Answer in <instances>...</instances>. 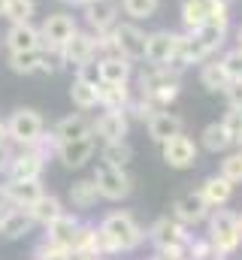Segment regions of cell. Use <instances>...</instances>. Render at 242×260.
Segmentation results:
<instances>
[{"label": "cell", "instance_id": "obj_1", "mask_svg": "<svg viewBox=\"0 0 242 260\" xmlns=\"http://www.w3.org/2000/svg\"><path fill=\"white\" fill-rule=\"evenodd\" d=\"M142 239H145L142 227H139L127 212H112V215H106L103 224L97 227V251H100V257L118 254V251H133Z\"/></svg>", "mask_w": 242, "mask_h": 260}, {"label": "cell", "instance_id": "obj_2", "mask_svg": "<svg viewBox=\"0 0 242 260\" xmlns=\"http://www.w3.org/2000/svg\"><path fill=\"white\" fill-rule=\"evenodd\" d=\"M209 242L212 248L224 257L233 254L239 248L242 236H239V215L227 212V209H215V215L209 218Z\"/></svg>", "mask_w": 242, "mask_h": 260}, {"label": "cell", "instance_id": "obj_3", "mask_svg": "<svg viewBox=\"0 0 242 260\" xmlns=\"http://www.w3.org/2000/svg\"><path fill=\"white\" fill-rule=\"evenodd\" d=\"M182 18L191 30L203 27V24H224L227 27V9L224 0H185L182 6Z\"/></svg>", "mask_w": 242, "mask_h": 260}, {"label": "cell", "instance_id": "obj_4", "mask_svg": "<svg viewBox=\"0 0 242 260\" xmlns=\"http://www.w3.org/2000/svg\"><path fill=\"white\" fill-rule=\"evenodd\" d=\"M94 182H97V191L106 200H124L133 191V179L121 170V167H109V164H100L97 173H94Z\"/></svg>", "mask_w": 242, "mask_h": 260}, {"label": "cell", "instance_id": "obj_5", "mask_svg": "<svg viewBox=\"0 0 242 260\" xmlns=\"http://www.w3.org/2000/svg\"><path fill=\"white\" fill-rule=\"evenodd\" d=\"M6 130H9V136H12L15 142H21V145H37V142L43 139V118H40V112H34V109H15L12 118L6 121Z\"/></svg>", "mask_w": 242, "mask_h": 260}, {"label": "cell", "instance_id": "obj_6", "mask_svg": "<svg viewBox=\"0 0 242 260\" xmlns=\"http://www.w3.org/2000/svg\"><path fill=\"white\" fill-rule=\"evenodd\" d=\"M148 239L155 242L158 251L164 248H179V245H188V233H185V224H179L176 218H158L148 230Z\"/></svg>", "mask_w": 242, "mask_h": 260}, {"label": "cell", "instance_id": "obj_7", "mask_svg": "<svg viewBox=\"0 0 242 260\" xmlns=\"http://www.w3.org/2000/svg\"><path fill=\"white\" fill-rule=\"evenodd\" d=\"M209 203L203 200V194L197 191V194H185L179 197L176 203H173V218L185 224V227H194V224H200V221H206V215H209Z\"/></svg>", "mask_w": 242, "mask_h": 260}, {"label": "cell", "instance_id": "obj_8", "mask_svg": "<svg viewBox=\"0 0 242 260\" xmlns=\"http://www.w3.org/2000/svg\"><path fill=\"white\" fill-rule=\"evenodd\" d=\"M161 145H164V160H167L173 170H188V167H194V160H197V145H194L185 133L167 139V142H161Z\"/></svg>", "mask_w": 242, "mask_h": 260}, {"label": "cell", "instance_id": "obj_9", "mask_svg": "<svg viewBox=\"0 0 242 260\" xmlns=\"http://www.w3.org/2000/svg\"><path fill=\"white\" fill-rule=\"evenodd\" d=\"M115 49H118V55H124L127 61H139V58H145V34L139 30V27H133V24H121L115 27Z\"/></svg>", "mask_w": 242, "mask_h": 260}, {"label": "cell", "instance_id": "obj_10", "mask_svg": "<svg viewBox=\"0 0 242 260\" xmlns=\"http://www.w3.org/2000/svg\"><path fill=\"white\" fill-rule=\"evenodd\" d=\"M176 49H179V37H173V34H152V37H145V61H152V64L164 67L167 61H173L176 58Z\"/></svg>", "mask_w": 242, "mask_h": 260}, {"label": "cell", "instance_id": "obj_11", "mask_svg": "<svg viewBox=\"0 0 242 260\" xmlns=\"http://www.w3.org/2000/svg\"><path fill=\"white\" fill-rule=\"evenodd\" d=\"M40 173H43V154L37 148L21 151L9 164V179L12 182H31V179H40Z\"/></svg>", "mask_w": 242, "mask_h": 260}, {"label": "cell", "instance_id": "obj_12", "mask_svg": "<svg viewBox=\"0 0 242 260\" xmlns=\"http://www.w3.org/2000/svg\"><path fill=\"white\" fill-rule=\"evenodd\" d=\"M34 224H37V221L31 218V209L12 206V209L3 212V218H0V236H6V239H21L24 233H31Z\"/></svg>", "mask_w": 242, "mask_h": 260}, {"label": "cell", "instance_id": "obj_13", "mask_svg": "<svg viewBox=\"0 0 242 260\" xmlns=\"http://www.w3.org/2000/svg\"><path fill=\"white\" fill-rule=\"evenodd\" d=\"M91 154H94V139H91V136H85V139H73V142H60L58 145L60 164L70 167V170L85 167V160H91Z\"/></svg>", "mask_w": 242, "mask_h": 260}, {"label": "cell", "instance_id": "obj_14", "mask_svg": "<svg viewBox=\"0 0 242 260\" xmlns=\"http://www.w3.org/2000/svg\"><path fill=\"white\" fill-rule=\"evenodd\" d=\"M94 133H97L100 139H106V142H124V136H127V118H124V112H121V109L103 112V115L94 121Z\"/></svg>", "mask_w": 242, "mask_h": 260}, {"label": "cell", "instance_id": "obj_15", "mask_svg": "<svg viewBox=\"0 0 242 260\" xmlns=\"http://www.w3.org/2000/svg\"><path fill=\"white\" fill-rule=\"evenodd\" d=\"M6 46H9L12 52H37V49L43 46V34L34 30L27 21H24V24H12L9 34H6Z\"/></svg>", "mask_w": 242, "mask_h": 260}, {"label": "cell", "instance_id": "obj_16", "mask_svg": "<svg viewBox=\"0 0 242 260\" xmlns=\"http://www.w3.org/2000/svg\"><path fill=\"white\" fill-rule=\"evenodd\" d=\"M60 49H64V58H67L70 64L82 67V64H88V61H91V55H94L97 43H94L91 37H85V34H73Z\"/></svg>", "mask_w": 242, "mask_h": 260}, {"label": "cell", "instance_id": "obj_17", "mask_svg": "<svg viewBox=\"0 0 242 260\" xmlns=\"http://www.w3.org/2000/svg\"><path fill=\"white\" fill-rule=\"evenodd\" d=\"M179 133H182V118L164 112V109L148 118V136H152L155 142H167V139H173V136H179Z\"/></svg>", "mask_w": 242, "mask_h": 260}, {"label": "cell", "instance_id": "obj_18", "mask_svg": "<svg viewBox=\"0 0 242 260\" xmlns=\"http://www.w3.org/2000/svg\"><path fill=\"white\" fill-rule=\"evenodd\" d=\"M73 34H76V24H73L70 15H49L46 24H43V37H46L49 46H64Z\"/></svg>", "mask_w": 242, "mask_h": 260}, {"label": "cell", "instance_id": "obj_19", "mask_svg": "<svg viewBox=\"0 0 242 260\" xmlns=\"http://www.w3.org/2000/svg\"><path fill=\"white\" fill-rule=\"evenodd\" d=\"M91 124L82 118V115H70V118H60L58 124H55V142H73V139H85V136H91Z\"/></svg>", "mask_w": 242, "mask_h": 260}, {"label": "cell", "instance_id": "obj_20", "mask_svg": "<svg viewBox=\"0 0 242 260\" xmlns=\"http://www.w3.org/2000/svg\"><path fill=\"white\" fill-rule=\"evenodd\" d=\"M76 230H79V221L73 218V215H60L55 218L52 224H46V239H52V242H58L64 248H70L73 245V239H76Z\"/></svg>", "mask_w": 242, "mask_h": 260}, {"label": "cell", "instance_id": "obj_21", "mask_svg": "<svg viewBox=\"0 0 242 260\" xmlns=\"http://www.w3.org/2000/svg\"><path fill=\"white\" fill-rule=\"evenodd\" d=\"M6 191H9V197H12V206L31 209V206L43 197V185H40V179H31V182H12V179H9Z\"/></svg>", "mask_w": 242, "mask_h": 260}, {"label": "cell", "instance_id": "obj_22", "mask_svg": "<svg viewBox=\"0 0 242 260\" xmlns=\"http://www.w3.org/2000/svg\"><path fill=\"white\" fill-rule=\"evenodd\" d=\"M9 67H12L15 73H21V76H34V73L52 70V64L40 55V49H37V52H12V55H9Z\"/></svg>", "mask_w": 242, "mask_h": 260}, {"label": "cell", "instance_id": "obj_23", "mask_svg": "<svg viewBox=\"0 0 242 260\" xmlns=\"http://www.w3.org/2000/svg\"><path fill=\"white\" fill-rule=\"evenodd\" d=\"M200 194H203V200H206L212 209H221V206L233 197V185H230L224 176H212V179H206V182H203Z\"/></svg>", "mask_w": 242, "mask_h": 260}, {"label": "cell", "instance_id": "obj_24", "mask_svg": "<svg viewBox=\"0 0 242 260\" xmlns=\"http://www.w3.org/2000/svg\"><path fill=\"white\" fill-rule=\"evenodd\" d=\"M130 79V64L124 55H109L100 61V82H109V85H127Z\"/></svg>", "mask_w": 242, "mask_h": 260}, {"label": "cell", "instance_id": "obj_25", "mask_svg": "<svg viewBox=\"0 0 242 260\" xmlns=\"http://www.w3.org/2000/svg\"><path fill=\"white\" fill-rule=\"evenodd\" d=\"M64 215V206H60V200L58 197H49V194H43L34 206H31V218L37 221V224H52L55 218H60Z\"/></svg>", "mask_w": 242, "mask_h": 260}, {"label": "cell", "instance_id": "obj_26", "mask_svg": "<svg viewBox=\"0 0 242 260\" xmlns=\"http://www.w3.org/2000/svg\"><path fill=\"white\" fill-rule=\"evenodd\" d=\"M115 21V3L112 0H94L88 3V24L97 30H106Z\"/></svg>", "mask_w": 242, "mask_h": 260}, {"label": "cell", "instance_id": "obj_27", "mask_svg": "<svg viewBox=\"0 0 242 260\" xmlns=\"http://www.w3.org/2000/svg\"><path fill=\"white\" fill-rule=\"evenodd\" d=\"M97 197H100V191H97V182H94V179H82V182H76V185L70 188V203L79 206V209L94 206Z\"/></svg>", "mask_w": 242, "mask_h": 260}, {"label": "cell", "instance_id": "obj_28", "mask_svg": "<svg viewBox=\"0 0 242 260\" xmlns=\"http://www.w3.org/2000/svg\"><path fill=\"white\" fill-rule=\"evenodd\" d=\"M97 97L106 109H124L127 106V85H109V82H100L97 85Z\"/></svg>", "mask_w": 242, "mask_h": 260}, {"label": "cell", "instance_id": "obj_29", "mask_svg": "<svg viewBox=\"0 0 242 260\" xmlns=\"http://www.w3.org/2000/svg\"><path fill=\"white\" fill-rule=\"evenodd\" d=\"M70 97H73V103H76L79 109H91V106H97V103H100V97H97V85L82 82V79H76V82H73Z\"/></svg>", "mask_w": 242, "mask_h": 260}, {"label": "cell", "instance_id": "obj_30", "mask_svg": "<svg viewBox=\"0 0 242 260\" xmlns=\"http://www.w3.org/2000/svg\"><path fill=\"white\" fill-rule=\"evenodd\" d=\"M70 251H88V254H97V257H100V251H97V227H91V224H79Z\"/></svg>", "mask_w": 242, "mask_h": 260}, {"label": "cell", "instance_id": "obj_31", "mask_svg": "<svg viewBox=\"0 0 242 260\" xmlns=\"http://www.w3.org/2000/svg\"><path fill=\"white\" fill-rule=\"evenodd\" d=\"M200 82H203L209 91H224V88L230 85V76H227L224 64H206L203 73H200Z\"/></svg>", "mask_w": 242, "mask_h": 260}, {"label": "cell", "instance_id": "obj_32", "mask_svg": "<svg viewBox=\"0 0 242 260\" xmlns=\"http://www.w3.org/2000/svg\"><path fill=\"white\" fill-rule=\"evenodd\" d=\"M130 160H133V148H130L127 142H106V148H103V164L124 170Z\"/></svg>", "mask_w": 242, "mask_h": 260}, {"label": "cell", "instance_id": "obj_33", "mask_svg": "<svg viewBox=\"0 0 242 260\" xmlns=\"http://www.w3.org/2000/svg\"><path fill=\"white\" fill-rule=\"evenodd\" d=\"M227 145H230V136H227L224 124H209V127L203 130V148H206V151L218 154V151H224Z\"/></svg>", "mask_w": 242, "mask_h": 260}, {"label": "cell", "instance_id": "obj_34", "mask_svg": "<svg viewBox=\"0 0 242 260\" xmlns=\"http://www.w3.org/2000/svg\"><path fill=\"white\" fill-rule=\"evenodd\" d=\"M3 15H6L12 24H24V21H31V15H34V0H6Z\"/></svg>", "mask_w": 242, "mask_h": 260}, {"label": "cell", "instance_id": "obj_35", "mask_svg": "<svg viewBox=\"0 0 242 260\" xmlns=\"http://www.w3.org/2000/svg\"><path fill=\"white\" fill-rule=\"evenodd\" d=\"M158 6H161V0H124V12L130 15V18H152L155 12H158Z\"/></svg>", "mask_w": 242, "mask_h": 260}, {"label": "cell", "instance_id": "obj_36", "mask_svg": "<svg viewBox=\"0 0 242 260\" xmlns=\"http://www.w3.org/2000/svg\"><path fill=\"white\" fill-rule=\"evenodd\" d=\"M221 176H224L230 185L242 182V151H236V154H227V157L221 160Z\"/></svg>", "mask_w": 242, "mask_h": 260}, {"label": "cell", "instance_id": "obj_37", "mask_svg": "<svg viewBox=\"0 0 242 260\" xmlns=\"http://www.w3.org/2000/svg\"><path fill=\"white\" fill-rule=\"evenodd\" d=\"M224 130H227V136H230V142H242V109H230L227 115H224Z\"/></svg>", "mask_w": 242, "mask_h": 260}, {"label": "cell", "instance_id": "obj_38", "mask_svg": "<svg viewBox=\"0 0 242 260\" xmlns=\"http://www.w3.org/2000/svg\"><path fill=\"white\" fill-rule=\"evenodd\" d=\"M224 70H227V76H230V82L233 79H242V49H236V52H230V55H224Z\"/></svg>", "mask_w": 242, "mask_h": 260}, {"label": "cell", "instance_id": "obj_39", "mask_svg": "<svg viewBox=\"0 0 242 260\" xmlns=\"http://www.w3.org/2000/svg\"><path fill=\"white\" fill-rule=\"evenodd\" d=\"M224 94H227L230 109H242V79H233V82L224 88Z\"/></svg>", "mask_w": 242, "mask_h": 260}, {"label": "cell", "instance_id": "obj_40", "mask_svg": "<svg viewBox=\"0 0 242 260\" xmlns=\"http://www.w3.org/2000/svg\"><path fill=\"white\" fill-rule=\"evenodd\" d=\"M79 79L82 82H91V85H100V64H82L79 67Z\"/></svg>", "mask_w": 242, "mask_h": 260}, {"label": "cell", "instance_id": "obj_41", "mask_svg": "<svg viewBox=\"0 0 242 260\" xmlns=\"http://www.w3.org/2000/svg\"><path fill=\"white\" fill-rule=\"evenodd\" d=\"M9 209H12V197H9L6 185H3V188H0V215H3V212H9Z\"/></svg>", "mask_w": 242, "mask_h": 260}, {"label": "cell", "instance_id": "obj_42", "mask_svg": "<svg viewBox=\"0 0 242 260\" xmlns=\"http://www.w3.org/2000/svg\"><path fill=\"white\" fill-rule=\"evenodd\" d=\"M70 260H97V254H88V251H70Z\"/></svg>", "mask_w": 242, "mask_h": 260}, {"label": "cell", "instance_id": "obj_43", "mask_svg": "<svg viewBox=\"0 0 242 260\" xmlns=\"http://www.w3.org/2000/svg\"><path fill=\"white\" fill-rule=\"evenodd\" d=\"M6 164H9V154H6V148H3V145H0V173H3V170H6Z\"/></svg>", "mask_w": 242, "mask_h": 260}, {"label": "cell", "instance_id": "obj_44", "mask_svg": "<svg viewBox=\"0 0 242 260\" xmlns=\"http://www.w3.org/2000/svg\"><path fill=\"white\" fill-rule=\"evenodd\" d=\"M6 136H9V130H6V124H3V121H0V145H3V139H6Z\"/></svg>", "mask_w": 242, "mask_h": 260}, {"label": "cell", "instance_id": "obj_45", "mask_svg": "<svg viewBox=\"0 0 242 260\" xmlns=\"http://www.w3.org/2000/svg\"><path fill=\"white\" fill-rule=\"evenodd\" d=\"M67 3H85V6H88V3H94V0H67Z\"/></svg>", "mask_w": 242, "mask_h": 260}, {"label": "cell", "instance_id": "obj_46", "mask_svg": "<svg viewBox=\"0 0 242 260\" xmlns=\"http://www.w3.org/2000/svg\"><path fill=\"white\" fill-rule=\"evenodd\" d=\"M236 40H239V49H242V27L236 30Z\"/></svg>", "mask_w": 242, "mask_h": 260}, {"label": "cell", "instance_id": "obj_47", "mask_svg": "<svg viewBox=\"0 0 242 260\" xmlns=\"http://www.w3.org/2000/svg\"><path fill=\"white\" fill-rule=\"evenodd\" d=\"M3 9H6V0H0V15H3Z\"/></svg>", "mask_w": 242, "mask_h": 260}, {"label": "cell", "instance_id": "obj_48", "mask_svg": "<svg viewBox=\"0 0 242 260\" xmlns=\"http://www.w3.org/2000/svg\"><path fill=\"white\" fill-rule=\"evenodd\" d=\"M52 260H70V254H64V257H52Z\"/></svg>", "mask_w": 242, "mask_h": 260}, {"label": "cell", "instance_id": "obj_49", "mask_svg": "<svg viewBox=\"0 0 242 260\" xmlns=\"http://www.w3.org/2000/svg\"><path fill=\"white\" fill-rule=\"evenodd\" d=\"M239 236H242V215H239Z\"/></svg>", "mask_w": 242, "mask_h": 260}, {"label": "cell", "instance_id": "obj_50", "mask_svg": "<svg viewBox=\"0 0 242 260\" xmlns=\"http://www.w3.org/2000/svg\"><path fill=\"white\" fill-rule=\"evenodd\" d=\"M239 151H242V142H239Z\"/></svg>", "mask_w": 242, "mask_h": 260}, {"label": "cell", "instance_id": "obj_51", "mask_svg": "<svg viewBox=\"0 0 242 260\" xmlns=\"http://www.w3.org/2000/svg\"><path fill=\"white\" fill-rule=\"evenodd\" d=\"M0 218H3V215H0Z\"/></svg>", "mask_w": 242, "mask_h": 260}]
</instances>
